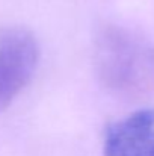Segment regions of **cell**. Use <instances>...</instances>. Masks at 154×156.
Here are the masks:
<instances>
[{
	"label": "cell",
	"instance_id": "1",
	"mask_svg": "<svg viewBox=\"0 0 154 156\" xmlns=\"http://www.w3.org/2000/svg\"><path fill=\"white\" fill-rule=\"evenodd\" d=\"M94 59L100 82L116 94L139 96L154 88V47L122 26L98 29Z\"/></svg>",
	"mask_w": 154,
	"mask_h": 156
},
{
	"label": "cell",
	"instance_id": "2",
	"mask_svg": "<svg viewBox=\"0 0 154 156\" xmlns=\"http://www.w3.org/2000/svg\"><path fill=\"white\" fill-rule=\"evenodd\" d=\"M39 62L35 35L20 26L0 29V112L32 80Z\"/></svg>",
	"mask_w": 154,
	"mask_h": 156
},
{
	"label": "cell",
	"instance_id": "3",
	"mask_svg": "<svg viewBox=\"0 0 154 156\" xmlns=\"http://www.w3.org/2000/svg\"><path fill=\"white\" fill-rule=\"evenodd\" d=\"M103 152L104 156H154V109H141L112 123Z\"/></svg>",
	"mask_w": 154,
	"mask_h": 156
}]
</instances>
